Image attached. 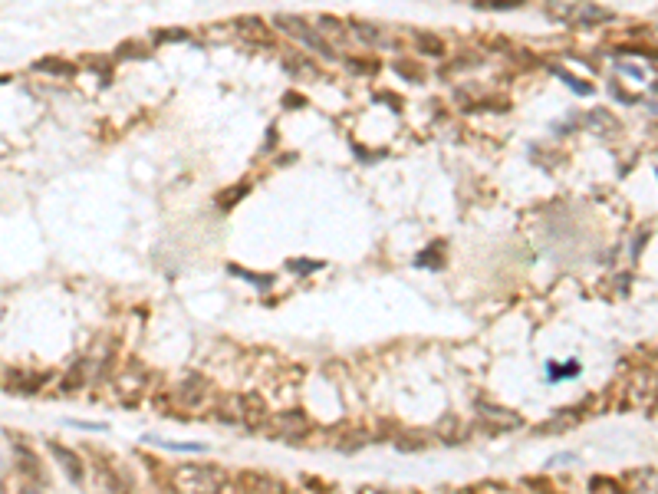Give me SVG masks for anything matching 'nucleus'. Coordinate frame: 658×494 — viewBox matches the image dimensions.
I'll return each instance as SVG.
<instances>
[{
	"mask_svg": "<svg viewBox=\"0 0 658 494\" xmlns=\"http://www.w3.org/2000/svg\"><path fill=\"white\" fill-rule=\"evenodd\" d=\"M227 475L211 461H185L172 471L174 494H224Z\"/></svg>",
	"mask_w": 658,
	"mask_h": 494,
	"instance_id": "1",
	"label": "nucleus"
},
{
	"mask_svg": "<svg viewBox=\"0 0 658 494\" xmlns=\"http://www.w3.org/2000/svg\"><path fill=\"white\" fill-rule=\"evenodd\" d=\"M274 26L277 30H283V33H290L293 40H299L303 47H310V50H316L320 56H326V60H336V50L326 43L316 30H310V24L306 20H299V17H293V13H277L274 17Z\"/></svg>",
	"mask_w": 658,
	"mask_h": 494,
	"instance_id": "2",
	"label": "nucleus"
},
{
	"mask_svg": "<svg viewBox=\"0 0 658 494\" xmlns=\"http://www.w3.org/2000/svg\"><path fill=\"white\" fill-rule=\"evenodd\" d=\"M270 418V409L261 395H231V412L224 415V422H240L247 429H261L263 422Z\"/></svg>",
	"mask_w": 658,
	"mask_h": 494,
	"instance_id": "3",
	"label": "nucleus"
},
{
	"mask_svg": "<svg viewBox=\"0 0 658 494\" xmlns=\"http://www.w3.org/2000/svg\"><path fill=\"white\" fill-rule=\"evenodd\" d=\"M474 412H477L481 422H487V425L497 431H513L523 425V415H517L513 409L497 406V402H481V399H477V402H474Z\"/></svg>",
	"mask_w": 658,
	"mask_h": 494,
	"instance_id": "4",
	"label": "nucleus"
},
{
	"mask_svg": "<svg viewBox=\"0 0 658 494\" xmlns=\"http://www.w3.org/2000/svg\"><path fill=\"white\" fill-rule=\"evenodd\" d=\"M431 438H435V442H441V445H461V442H468V438H471V425H468L458 412H445V415L435 422Z\"/></svg>",
	"mask_w": 658,
	"mask_h": 494,
	"instance_id": "5",
	"label": "nucleus"
},
{
	"mask_svg": "<svg viewBox=\"0 0 658 494\" xmlns=\"http://www.w3.org/2000/svg\"><path fill=\"white\" fill-rule=\"evenodd\" d=\"M50 452H53V458L60 461V468L66 471V478H69L73 484H83V478H86V468H83V461H79V455H76L73 448H63V445L50 442Z\"/></svg>",
	"mask_w": 658,
	"mask_h": 494,
	"instance_id": "6",
	"label": "nucleus"
},
{
	"mask_svg": "<svg viewBox=\"0 0 658 494\" xmlns=\"http://www.w3.org/2000/svg\"><path fill=\"white\" fill-rule=\"evenodd\" d=\"M392 445H395L398 452H405V455H418V452H425L428 445H431V435H425V431L418 429H402L392 435Z\"/></svg>",
	"mask_w": 658,
	"mask_h": 494,
	"instance_id": "7",
	"label": "nucleus"
},
{
	"mask_svg": "<svg viewBox=\"0 0 658 494\" xmlns=\"http://www.w3.org/2000/svg\"><path fill=\"white\" fill-rule=\"evenodd\" d=\"M13 461H17V471L24 475L26 481H33V484H40L43 481V468H40V458L30 452V448H13Z\"/></svg>",
	"mask_w": 658,
	"mask_h": 494,
	"instance_id": "8",
	"label": "nucleus"
},
{
	"mask_svg": "<svg viewBox=\"0 0 658 494\" xmlns=\"http://www.w3.org/2000/svg\"><path fill=\"white\" fill-rule=\"evenodd\" d=\"M204 393H208V379L195 372V376H188V379L181 382V389H178V402H181V406H201Z\"/></svg>",
	"mask_w": 658,
	"mask_h": 494,
	"instance_id": "9",
	"label": "nucleus"
},
{
	"mask_svg": "<svg viewBox=\"0 0 658 494\" xmlns=\"http://www.w3.org/2000/svg\"><path fill=\"white\" fill-rule=\"evenodd\" d=\"M369 442H372V435H369L365 429H349L346 435H339V438H336V452H343V455H352V452L365 448Z\"/></svg>",
	"mask_w": 658,
	"mask_h": 494,
	"instance_id": "10",
	"label": "nucleus"
},
{
	"mask_svg": "<svg viewBox=\"0 0 658 494\" xmlns=\"http://www.w3.org/2000/svg\"><path fill=\"white\" fill-rule=\"evenodd\" d=\"M50 382V372H26V376H17V379H10L7 386L10 389H17V393H37V389H43Z\"/></svg>",
	"mask_w": 658,
	"mask_h": 494,
	"instance_id": "11",
	"label": "nucleus"
},
{
	"mask_svg": "<svg viewBox=\"0 0 658 494\" xmlns=\"http://www.w3.org/2000/svg\"><path fill=\"white\" fill-rule=\"evenodd\" d=\"M352 30H356V37H359L362 43H369V47H382V43H385L382 30H379V26H372V24H365V20H356V24H352Z\"/></svg>",
	"mask_w": 658,
	"mask_h": 494,
	"instance_id": "12",
	"label": "nucleus"
},
{
	"mask_svg": "<svg viewBox=\"0 0 658 494\" xmlns=\"http://www.w3.org/2000/svg\"><path fill=\"white\" fill-rule=\"evenodd\" d=\"M415 47H418L425 56H445V43L438 37H431V33H422V30H415Z\"/></svg>",
	"mask_w": 658,
	"mask_h": 494,
	"instance_id": "13",
	"label": "nucleus"
},
{
	"mask_svg": "<svg viewBox=\"0 0 658 494\" xmlns=\"http://www.w3.org/2000/svg\"><path fill=\"white\" fill-rule=\"evenodd\" d=\"M33 69L37 73H50V76H73L76 73L73 63H66V60H37Z\"/></svg>",
	"mask_w": 658,
	"mask_h": 494,
	"instance_id": "14",
	"label": "nucleus"
},
{
	"mask_svg": "<svg viewBox=\"0 0 658 494\" xmlns=\"http://www.w3.org/2000/svg\"><path fill=\"white\" fill-rule=\"evenodd\" d=\"M145 442L162 445L168 452H208V445H201V442H168V438H158V435H145Z\"/></svg>",
	"mask_w": 658,
	"mask_h": 494,
	"instance_id": "15",
	"label": "nucleus"
},
{
	"mask_svg": "<svg viewBox=\"0 0 658 494\" xmlns=\"http://www.w3.org/2000/svg\"><path fill=\"white\" fill-rule=\"evenodd\" d=\"M86 366H89L86 359H79V363H76V366L69 369V376L63 379V393H73V389H79V386L86 382V372H83Z\"/></svg>",
	"mask_w": 658,
	"mask_h": 494,
	"instance_id": "16",
	"label": "nucleus"
},
{
	"mask_svg": "<svg viewBox=\"0 0 658 494\" xmlns=\"http://www.w3.org/2000/svg\"><path fill=\"white\" fill-rule=\"evenodd\" d=\"M550 382H559V379H576L579 376V363L573 359V363H566V366H557V363H550Z\"/></svg>",
	"mask_w": 658,
	"mask_h": 494,
	"instance_id": "17",
	"label": "nucleus"
},
{
	"mask_svg": "<svg viewBox=\"0 0 658 494\" xmlns=\"http://www.w3.org/2000/svg\"><path fill=\"white\" fill-rule=\"evenodd\" d=\"M286 267H290L293 274H313V270L323 267V261H286Z\"/></svg>",
	"mask_w": 658,
	"mask_h": 494,
	"instance_id": "18",
	"label": "nucleus"
},
{
	"mask_svg": "<svg viewBox=\"0 0 658 494\" xmlns=\"http://www.w3.org/2000/svg\"><path fill=\"white\" fill-rule=\"evenodd\" d=\"M231 274L250 280V283H257V287H270V280H274V277H263V274H247V270H240V267H234V264H231Z\"/></svg>",
	"mask_w": 658,
	"mask_h": 494,
	"instance_id": "19",
	"label": "nucleus"
},
{
	"mask_svg": "<svg viewBox=\"0 0 658 494\" xmlns=\"http://www.w3.org/2000/svg\"><path fill=\"white\" fill-rule=\"evenodd\" d=\"M395 69L402 73V76H415V79H422V69L418 66H409V63H395Z\"/></svg>",
	"mask_w": 658,
	"mask_h": 494,
	"instance_id": "20",
	"label": "nucleus"
},
{
	"mask_svg": "<svg viewBox=\"0 0 658 494\" xmlns=\"http://www.w3.org/2000/svg\"><path fill=\"white\" fill-rule=\"evenodd\" d=\"M349 69H352V73H372L375 63H356V60H349Z\"/></svg>",
	"mask_w": 658,
	"mask_h": 494,
	"instance_id": "21",
	"label": "nucleus"
},
{
	"mask_svg": "<svg viewBox=\"0 0 658 494\" xmlns=\"http://www.w3.org/2000/svg\"><path fill=\"white\" fill-rule=\"evenodd\" d=\"M356 494H392V491H385V488H375V484H365V488H359Z\"/></svg>",
	"mask_w": 658,
	"mask_h": 494,
	"instance_id": "22",
	"label": "nucleus"
}]
</instances>
